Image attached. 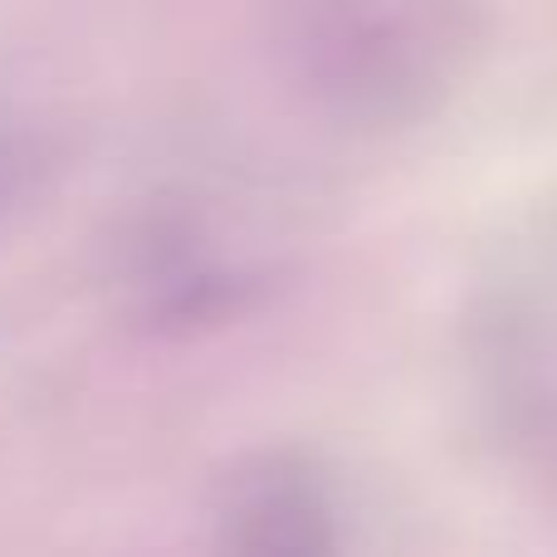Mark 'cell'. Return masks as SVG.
Returning a JSON list of instances; mask_svg holds the SVG:
<instances>
[{"mask_svg":"<svg viewBox=\"0 0 557 557\" xmlns=\"http://www.w3.org/2000/svg\"><path fill=\"white\" fill-rule=\"evenodd\" d=\"M201 539L206 557H357L352 494L308 445H260L211 480Z\"/></svg>","mask_w":557,"mask_h":557,"instance_id":"4","label":"cell"},{"mask_svg":"<svg viewBox=\"0 0 557 557\" xmlns=\"http://www.w3.org/2000/svg\"><path fill=\"white\" fill-rule=\"evenodd\" d=\"M284 240L270 215L231 186H162L117 235L123 308L166 337L235 323L278 284Z\"/></svg>","mask_w":557,"mask_h":557,"instance_id":"3","label":"cell"},{"mask_svg":"<svg viewBox=\"0 0 557 557\" xmlns=\"http://www.w3.org/2000/svg\"><path fill=\"white\" fill-rule=\"evenodd\" d=\"M490 45V0H278L274 54L308 113L343 133L435 117Z\"/></svg>","mask_w":557,"mask_h":557,"instance_id":"1","label":"cell"},{"mask_svg":"<svg viewBox=\"0 0 557 557\" xmlns=\"http://www.w3.org/2000/svg\"><path fill=\"white\" fill-rule=\"evenodd\" d=\"M460 376L494 465L557 509V221L484 260L460 308Z\"/></svg>","mask_w":557,"mask_h":557,"instance_id":"2","label":"cell"}]
</instances>
